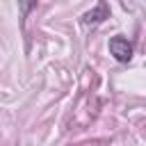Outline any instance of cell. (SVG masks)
<instances>
[{"instance_id": "obj_1", "label": "cell", "mask_w": 146, "mask_h": 146, "mask_svg": "<svg viewBox=\"0 0 146 146\" xmlns=\"http://www.w3.org/2000/svg\"><path fill=\"white\" fill-rule=\"evenodd\" d=\"M110 52L114 55L116 62H130L132 59V46L125 36H112L110 39Z\"/></svg>"}, {"instance_id": "obj_2", "label": "cell", "mask_w": 146, "mask_h": 146, "mask_svg": "<svg viewBox=\"0 0 146 146\" xmlns=\"http://www.w3.org/2000/svg\"><path fill=\"white\" fill-rule=\"evenodd\" d=\"M103 18H107V7H105V2H100L94 11H87L84 16H82V23H100Z\"/></svg>"}]
</instances>
